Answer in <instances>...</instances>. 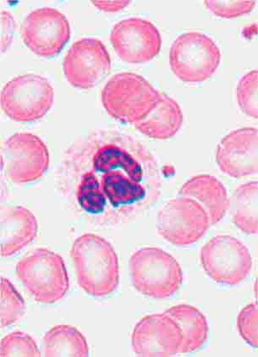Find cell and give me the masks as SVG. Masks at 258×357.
<instances>
[{
    "label": "cell",
    "instance_id": "obj_1",
    "mask_svg": "<svg viewBox=\"0 0 258 357\" xmlns=\"http://www.w3.org/2000/svg\"><path fill=\"white\" fill-rule=\"evenodd\" d=\"M61 174L79 208L93 217L126 219L158 200L160 174L150 151L129 135L96 130L63 153Z\"/></svg>",
    "mask_w": 258,
    "mask_h": 357
},
{
    "label": "cell",
    "instance_id": "obj_2",
    "mask_svg": "<svg viewBox=\"0 0 258 357\" xmlns=\"http://www.w3.org/2000/svg\"><path fill=\"white\" fill-rule=\"evenodd\" d=\"M77 281L86 294L107 296L120 284V266L110 242L92 233L75 239L70 250Z\"/></svg>",
    "mask_w": 258,
    "mask_h": 357
},
{
    "label": "cell",
    "instance_id": "obj_3",
    "mask_svg": "<svg viewBox=\"0 0 258 357\" xmlns=\"http://www.w3.org/2000/svg\"><path fill=\"white\" fill-rule=\"evenodd\" d=\"M158 92L140 75L123 73L113 75L102 92V102L109 116L124 124L144 121L160 102Z\"/></svg>",
    "mask_w": 258,
    "mask_h": 357
},
{
    "label": "cell",
    "instance_id": "obj_4",
    "mask_svg": "<svg viewBox=\"0 0 258 357\" xmlns=\"http://www.w3.org/2000/svg\"><path fill=\"white\" fill-rule=\"evenodd\" d=\"M129 266L133 287L151 298H169L176 294L183 281L180 264L160 248L138 250L130 257Z\"/></svg>",
    "mask_w": 258,
    "mask_h": 357
},
{
    "label": "cell",
    "instance_id": "obj_5",
    "mask_svg": "<svg viewBox=\"0 0 258 357\" xmlns=\"http://www.w3.org/2000/svg\"><path fill=\"white\" fill-rule=\"evenodd\" d=\"M19 280L36 301L54 304L66 296L70 280L61 255L45 248L35 250L18 261Z\"/></svg>",
    "mask_w": 258,
    "mask_h": 357
},
{
    "label": "cell",
    "instance_id": "obj_6",
    "mask_svg": "<svg viewBox=\"0 0 258 357\" xmlns=\"http://www.w3.org/2000/svg\"><path fill=\"white\" fill-rule=\"evenodd\" d=\"M220 61V50L215 42L197 31L179 36L170 47V68L184 82L208 80L216 73Z\"/></svg>",
    "mask_w": 258,
    "mask_h": 357
},
{
    "label": "cell",
    "instance_id": "obj_7",
    "mask_svg": "<svg viewBox=\"0 0 258 357\" xmlns=\"http://www.w3.org/2000/svg\"><path fill=\"white\" fill-rule=\"evenodd\" d=\"M54 91L47 78L35 74L18 75L1 93L3 113L17 122L41 120L53 106Z\"/></svg>",
    "mask_w": 258,
    "mask_h": 357
},
{
    "label": "cell",
    "instance_id": "obj_8",
    "mask_svg": "<svg viewBox=\"0 0 258 357\" xmlns=\"http://www.w3.org/2000/svg\"><path fill=\"white\" fill-rule=\"evenodd\" d=\"M201 264L214 282L237 285L252 268V257L245 245L236 238L218 236L201 250Z\"/></svg>",
    "mask_w": 258,
    "mask_h": 357
},
{
    "label": "cell",
    "instance_id": "obj_9",
    "mask_svg": "<svg viewBox=\"0 0 258 357\" xmlns=\"http://www.w3.org/2000/svg\"><path fill=\"white\" fill-rule=\"evenodd\" d=\"M2 169L15 184L30 183L45 176L50 167V153L40 138L31 133H15L3 142Z\"/></svg>",
    "mask_w": 258,
    "mask_h": 357
},
{
    "label": "cell",
    "instance_id": "obj_10",
    "mask_svg": "<svg viewBox=\"0 0 258 357\" xmlns=\"http://www.w3.org/2000/svg\"><path fill=\"white\" fill-rule=\"evenodd\" d=\"M209 228L208 216L204 208L188 197L169 201L157 217L158 234L176 247L196 243Z\"/></svg>",
    "mask_w": 258,
    "mask_h": 357
},
{
    "label": "cell",
    "instance_id": "obj_11",
    "mask_svg": "<svg viewBox=\"0 0 258 357\" xmlns=\"http://www.w3.org/2000/svg\"><path fill=\"white\" fill-rule=\"evenodd\" d=\"M22 36L31 52L39 57L53 58L70 41V22L65 15L54 8H39L26 17Z\"/></svg>",
    "mask_w": 258,
    "mask_h": 357
},
{
    "label": "cell",
    "instance_id": "obj_12",
    "mask_svg": "<svg viewBox=\"0 0 258 357\" xmlns=\"http://www.w3.org/2000/svg\"><path fill=\"white\" fill-rule=\"evenodd\" d=\"M110 55L103 42L83 38L73 43L63 62L67 82L75 89H93L109 75Z\"/></svg>",
    "mask_w": 258,
    "mask_h": 357
},
{
    "label": "cell",
    "instance_id": "obj_13",
    "mask_svg": "<svg viewBox=\"0 0 258 357\" xmlns=\"http://www.w3.org/2000/svg\"><path fill=\"white\" fill-rule=\"evenodd\" d=\"M110 41L121 61L132 65L148 63L160 52L162 38L153 24L142 18H129L115 24Z\"/></svg>",
    "mask_w": 258,
    "mask_h": 357
},
{
    "label": "cell",
    "instance_id": "obj_14",
    "mask_svg": "<svg viewBox=\"0 0 258 357\" xmlns=\"http://www.w3.org/2000/svg\"><path fill=\"white\" fill-rule=\"evenodd\" d=\"M181 343V328L165 312L144 317L134 328L132 335L133 351L142 357L176 356Z\"/></svg>",
    "mask_w": 258,
    "mask_h": 357
},
{
    "label": "cell",
    "instance_id": "obj_15",
    "mask_svg": "<svg viewBox=\"0 0 258 357\" xmlns=\"http://www.w3.org/2000/svg\"><path fill=\"white\" fill-rule=\"evenodd\" d=\"M257 129L245 127L233 130L217 146L216 162L221 172L236 178L258 172Z\"/></svg>",
    "mask_w": 258,
    "mask_h": 357
},
{
    "label": "cell",
    "instance_id": "obj_16",
    "mask_svg": "<svg viewBox=\"0 0 258 357\" xmlns=\"http://www.w3.org/2000/svg\"><path fill=\"white\" fill-rule=\"evenodd\" d=\"M37 218L30 210L17 207L2 208L1 256L9 257L21 252L37 237Z\"/></svg>",
    "mask_w": 258,
    "mask_h": 357
},
{
    "label": "cell",
    "instance_id": "obj_17",
    "mask_svg": "<svg viewBox=\"0 0 258 357\" xmlns=\"http://www.w3.org/2000/svg\"><path fill=\"white\" fill-rule=\"evenodd\" d=\"M178 194L195 200L204 208L208 216L210 227L220 223L228 212L227 190L216 177L210 174L190 178Z\"/></svg>",
    "mask_w": 258,
    "mask_h": 357
},
{
    "label": "cell",
    "instance_id": "obj_18",
    "mask_svg": "<svg viewBox=\"0 0 258 357\" xmlns=\"http://www.w3.org/2000/svg\"><path fill=\"white\" fill-rule=\"evenodd\" d=\"M183 113L178 102L161 93L160 100L144 121L135 124L139 132L155 140H167L176 136L183 125Z\"/></svg>",
    "mask_w": 258,
    "mask_h": 357
},
{
    "label": "cell",
    "instance_id": "obj_19",
    "mask_svg": "<svg viewBox=\"0 0 258 357\" xmlns=\"http://www.w3.org/2000/svg\"><path fill=\"white\" fill-rule=\"evenodd\" d=\"M181 328L182 343L180 354L199 350L208 337V324L202 313L192 305H174L165 312Z\"/></svg>",
    "mask_w": 258,
    "mask_h": 357
},
{
    "label": "cell",
    "instance_id": "obj_20",
    "mask_svg": "<svg viewBox=\"0 0 258 357\" xmlns=\"http://www.w3.org/2000/svg\"><path fill=\"white\" fill-rule=\"evenodd\" d=\"M230 217L238 229L247 235H257V181L241 185L229 200Z\"/></svg>",
    "mask_w": 258,
    "mask_h": 357
},
{
    "label": "cell",
    "instance_id": "obj_21",
    "mask_svg": "<svg viewBox=\"0 0 258 357\" xmlns=\"http://www.w3.org/2000/svg\"><path fill=\"white\" fill-rule=\"evenodd\" d=\"M43 350L47 357H87L89 347L77 328L70 325H56L43 337Z\"/></svg>",
    "mask_w": 258,
    "mask_h": 357
},
{
    "label": "cell",
    "instance_id": "obj_22",
    "mask_svg": "<svg viewBox=\"0 0 258 357\" xmlns=\"http://www.w3.org/2000/svg\"><path fill=\"white\" fill-rule=\"evenodd\" d=\"M26 304L17 289L6 278L1 279V328L21 320L26 313Z\"/></svg>",
    "mask_w": 258,
    "mask_h": 357
},
{
    "label": "cell",
    "instance_id": "obj_23",
    "mask_svg": "<svg viewBox=\"0 0 258 357\" xmlns=\"http://www.w3.org/2000/svg\"><path fill=\"white\" fill-rule=\"evenodd\" d=\"M37 343L29 335L24 332H13L3 337L0 348V356H41Z\"/></svg>",
    "mask_w": 258,
    "mask_h": 357
},
{
    "label": "cell",
    "instance_id": "obj_24",
    "mask_svg": "<svg viewBox=\"0 0 258 357\" xmlns=\"http://www.w3.org/2000/svg\"><path fill=\"white\" fill-rule=\"evenodd\" d=\"M257 70L250 71L238 83L236 98L241 110L248 116L257 119Z\"/></svg>",
    "mask_w": 258,
    "mask_h": 357
},
{
    "label": "cell",
    "instance_id": "obj_25",
    "mask_svg": "<svg viewBox=\"0 0 258 357\" xmlns=\"http://www.w3.org/2000/svg\"><path fill=\"white\" fill-rule=\"evenodd\" d=\"M204 5L216 17L225 19H233L241 17L242 15L251 13L254 7L256 6V1H220V0H209L204 1Z\"/></svg>",
    "mask_w": 258,
    "mask_h": 357
},
{
    "label": "cell",
    "instance_id": "obj_26",
    "mask_svg": "<svg viewBox=\"0 0 258 357\" xmlns=\"http://www.w3.org/2000/svg\"><path fill=\"white\" fill-rule=\"evenodd\" d=\"M258 312L257 303H252L242 309L237 317V328L241 338L249 346L257 349L258 346Z\"/></svg>",
    "mask_w": 258,
    "mask_h": 357
},
{
    "label": "cell",
    "instance_id": "obj_27",
    "mask_svg": "<svg viewBox=\"0 0 258 357\" xmlns=\"http://www.w3.org/2000/svg\"><path fill=\"white\" fill-rule=\"evenodd\" d=\"M1 22H2V40H1V50L2 52L5 53L10 47L13 38V33L15 29V21L13 15L10 12L3 10L1 13Z\"/></svg>",
    "mask_w": 258,
    "mask_h": 357
},
{
    "label": "cell",
    "instance_id": "obj_28",
    "mask_svg": "<svg viewBox=\"0 0 258 357\" xmlns=\"http://www.w3.org/2000/svg\"><path fill=\"white\" fill-rule=\"evenodd\" d=\"M99 10L105 12H117L124 10L130 5V1H92Z\"/></svg>",
    "mask_w": 258,
    "mask_h": 357
}]
</instances>
